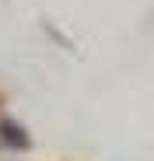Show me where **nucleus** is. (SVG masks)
Masks as SVG:
<instances>
[{
    "instance_id": "nucleus-1",
    "label": "nucleus",
    "mask_w": 154,
    "mask_h": 161,
    "mask_svg": "<svg viewBox=\"0 0 154 161\" xmlns=\"http://www.w3.org/2000/svg\"><path fill=\"white\" fill-rule=\"evenodd\" d=\"M0 140H4L7 147H14V151H28L32 147L28 130H25L18 119H0Z\"/></svg>"
}]
</instances>
